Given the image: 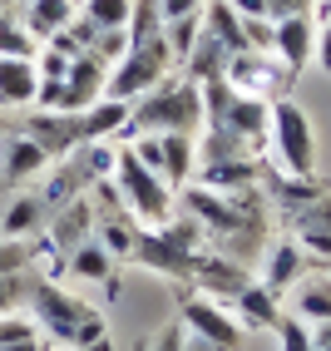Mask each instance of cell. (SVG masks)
Segmentation results:
<instances>
[{"instance_id":"cell-5","label":"cell","mask_w":331,"mask_h":351,"mask_svg":"<svg viewBox=\"0 0 331 351\" xmlns=\"http://www.w3.org/2000/svg\"><path fill=\"white\" fill-rule=\"evenodd\" d=\"M267 138H272V158L287 178H312L317 173V134L312 119L297 99H272V119H267Z\"/></svg>"},{"instance_id":"cell-2","label":"cell","mask_w":331,"mask_h":351,"mask_svg":"<svg viewBox=\"0 0 331 351\" xmlns=\"http://www.w3.org/2000/svg\"><path fill=\"white\" fill-rule=\"evenodd\" d=\"M25 302H30L35 326H45L64 351H104V317L84 302H75L69 292H60L55 282H35Z\"/></svg>"},{"instance_id":"cell-41","label":"cell","mask_w":331,"mask_h":351,"mask_svg":"<svg viewBox=\"0 0 331 351\" xmlns=\"http://www.w3.org/2000/svg\"><path fill=\"white\" fill-rule=\"evenodd\" d=\"M306 5H312V0H267V15H272V20H282V15H306Z\"/></svg>"},{"instance_id":"cell-8","label":"cell","mask_w":331,"mask_h":351,"mask_svg":"<svg viewBox=\"0 0 331 351\" xmlns=\"http://www.w3.org/2000/svg\"><path fill=\"white\" fill-rule=\"evenodd\" d=\"M178 322L188 326V332H198V337H208V341H218L223 351H238V346H243V322L232 317L223 302H212V297H203V292L183 297Z\"/></svg>"},{"instance_id":"cell-16","label":"cell","mask_w":331,"mask_h":351,"mask_svg":"<svg viewBox=\"0 0 331 351\" xmlns=\"http://www.w3.org/2000/svg\"><path fill=\"white\" fill-rule=\"evenodd\" d=\"M267 119H272V104L267 99H252V95H232V104H228V114H223V124L218 129H232L243 138V144H262L267 138Z\"/></svg>"},{"instance_id":"cell-46","label":"cell","mask_w":331,"mask_h":351,"mask_svg":"<svg viewBox=\"0 0 331 351\" xmlns=\"http://www.w3.org/2000/svg\"><path fill=\"white\" fill-rule=\"evenodd\" d=\"M20 5H25V0H20Z\"/></svg>"},{"instance_id":"cell-20","label":"cell","mask_w":331,"mask_h":351,"mask_svg":"<svg viewBox=\"0 0 331 351\" xmlns=\"http://www.w3.org/2000/svg\"><path fill=\"white\" fill-rule=\"evenodd\" d=\"M198 134H158V149H163V183L169 189H188V178L198 169Z\"/></svg>"},{"instance_id":"cell-27","label":"cell","mask_w":331,"mask_h":351,"mask_svg":"<svg viewBox=\"0 0 331 351\" xmlns=\"http://www.w3.org/2000/svg\"><path fill=\"white\" fill-rule=\"evenodd\" d=\"M79 15L94 30H129L134 0H79Z\"/></svg>"},{"instance_id":"cell-4","label":"cell","mask_w":331,"mask_h":351,"mask_svg":"<svg viewBox=\"0 0 331 351\" xmlns=\"http://www.w3.org/2000/svg\"><path fill=\"white\" fill-rule=\"evenodd\" d=\"M104 183H109V193L119 198V208H124L138 228H158V223L173 218V189L158 173H149L129 149L114 154V173Z\"/></svg>"},{"instance_id":"cell-31","label":"cell","mask_w":331,"mask_h":351,"mask_svg":"<svg viewBox=\"0 0 331 351\" xmlns=\"http://www.w3.org/2000/svg\"><path fill=\"white\" fill-rule=\"evenodd\" d=\"M89 55H99L104 64L124 60V55H129V30H99V35H94V45H89Z\"/></svg>"},{"instance_id":"cell-37","label":"cell","mask_w":331,"mask_h":351,"mask_svg":"<svg viewBox=\"0 0 331 351\" xmlns=\"http://www.w3.org/2000/svg\"><path fill=\"white\" fill-rule=\"evenodd\" d=\"M20 297H25L20 277H5V272H0V317H5V312H15V307H20Z\"/></svg>"},{"instance_id":"cell-13","label":"cell","mask_w":331,"mask_h":351,"mask_svg":"<svg viewBox=\"0 0 331 351\" xmlns=\"http://www.w3.org/2000/svg\"><path fill=\"white\" fill-rule=\"evenodd\" d=\"M292 232H297V247L306 257H317V263H331V193L321 189L306 208H297L292 213Z\"/></svg>"},{"instance_id":"cell-36","label":"cell","mask_w":331,"mask_h":351,"mask_svg":"<svg viewBox=\"0 0 331 351\" xmlns=\"http://www.w3.org/2000/svg\"><path fill=\"white\" fill-rule=\"evenodd\" d=\"M312 64L321 69V75H331V20L317 30V45H312Z\"/></svg>"},{"instance_id":"cell-1","label":"cell","mask_w":331,"mask_h":351,"mask_svg":"<svg viewBox=\"0 0 331 351\" xmlns=\"http://www.w3.org/2000/svg\"><path fill=\"white\" fill-rule=\"evenodd\" d=\"M203 129V89L198 80H158L149 95L129 104V138L134 134H198Z\"/></svg>"},{"instance_id":"cell-14","label":"cell","mask_w":331,"mask_h":351,"mask_svg":"<svg viewBox=\"0 0 331 351\" xmlns=\"http://www.w3.org/2000/svg\"><path fill=\"white\" fill-rule=\"evenodd\" d=\"M75 15H79V0H25V5H20V30H25L35 45H45Z\"/></svg>"},{"instance_id":"cell-21","label":"cell","mask_w":331,"mask_h":351,"mask_svg":"<svg viewBox=\"0 0 331 351\" xmlns=\"http://www.w3.org/2000/svg\"><path fill=\"white\" fill-rule=\"evenodd\" d=\"M50 223V203L40 193H20L5 203V213H0V238H30Z\"/></svg>"},{"instance_id":"cell-30","label":"cell","mask_w":331,"mask_h":351,"mask_svg":"<svg viewBox=\"0 0 331 351\" xmlns=\"http://www.w3.org/2000/svg\"><path fill=\"white\" fill-rule=\"evenodd\" d=\"M198 35H203V10H198V15H183V20H169V25H163V40H169V50H173V64H183V55L193 50Z\"/></svg>"},{"instance_id":"cell-9","label":"cell","mask_w":331,"mask_h":351,"mask_svg":"<svg viewBox=\"0 0 331 351\" xmlns=\"http://www.w3.org/2000/svg\"><path fill=\"white\" fill-rule=\"evenodd\" d=\"M20 134L30 138V144H40L45 158H64L75 154L84 144V129H79V114H45V109H30L25 119H20Z\"/></svg>"},{"instance_id":"cell-12","label":"cell","mask_w":331,"mask_h":351,"mask_svg":"<svg viewBox=\"0 0 331 351\" xmlns=\"http://www.w3.org/2000/svg\"><path fill=\"white\" fill-rule=\"evenodd\" d=\"M312 45H317L312 15H282V20H272V60L287 69V75H302V69L312 64Z\"/></svg>"},{"instance_id":"cell-33","label":"cell","mask_w":331,"mask_h":351,"mask_svg":"<svg viewBox=\"0 0 331 351\" xmlns=\"http://www.w3.org/2000/svg\"><path fill=\"white\" fill-rule=\"evenodd\" d=\"M69 64H75V60L60 55L55 45H40V50H35V69H40V80H64V75H69Z\"/></svg>"},{"instance_id":"cell-28","label":"cell","mask_w":331,"mask_h":351,"mask_svg":"<svg viewBox=\"0 0 331 351\" xmlns=\"http://www.w3.org/2000/svg\"><path fill=\"white\" fill-rule=\"evenodd\" d=\"M40 45L20 30V15L10 5H0V60H35Z\"/></svg>"},{"instance_id":"cell-44","label":"cell","mask_w":331,"mask_h":351,"mask_svg":"<svg viewBox=\"0 0 331 351\" xmlns=\"http://www.w3.org/2000/svg\"><path fill=\"white\" fill-rule=\"evenodd\" d=\"M0 351H40V337H25V341H10V346H0Z\"/></svg>"},{"instance_id":"cell-32","label":"cell","mask_w":331,"mask_h":351,"mask_svg":"<svg viewBox=\"0 0 331 351\" xmlns=\"http://www.w3.org/2000/svg\"><path fill=\"white\" fill-rule=\"evenodd\" d=\"M277 332H282V351H317L312 346V326H306L302 317H282Z\"/></svg>"},{"instance_id":"cell-34","label":"cell","mask_w":331,"mask_h":351,"mask_svg":"<svg viewBox=\"0 0 331 351\" xmlns=\"http://www.w3.org/2000/svg\"><path fill=\"white\" fill-rule=\"evenodd\" d=\"M30 263V247L20 238H0V272L5 277H20V267Z\"/></svg>"},{"instance_id":"cell-42","label":"cell","mask_w":331,"mask_h":351,"mask_svg":"<svg viewBox=\"0 0 331 351\" xmlns=\"http://www.w3.org/2000/svg\"><path fill=\"white\" fill-rule=\"evenodd\" d=\"M183 351H223L218 341H208V337H198V332H188L183 326Z\"/></svg>"},{"instance_id":"cell-19","label":"cell","mask_w":331,"mask_h":351,"mask_svg":"<svg viewBox=\"0 0 331 351\" xmlns=\"http://www.w3.org/2000/svg\"><path fill=\"white\" fill-rule=\"evenodd\" d=\"M40 89L35 60H0V109H30Z\"/></svg>"},{"instance_id":"cell-11","label":"cell","mask_w":331,"mask_h":351,"mask_svg":"<svg viewBox=\"0 0 331 351\" xmlns=\"http://www.w3.org/2000/svg\"><path fill=\"white\" fill-rule=\"evenodd\" d=\"M94 198H75V203H64L55 208V218L45 223V252L50 257H69L84 238H94Z\"/></svg>"},{"instance_id":"cell-40","label":"cell","mask_w":331,"mask_h":351,"mask_svg":"<svg viewBox=\"0 0 331 351\" xmlns=\"http://www.w3.org/2000/svg\"><path fill=\"white\" fill-rule=\"evenodd\" d=\"M228 5L238 10L243 20H272V15H267V0H228Z\"/></svg>"},{"instance_id":"cell-6","label":"cell","mask_w":331,"mask_h":351,"mask_svg":"<svg viewBox=\"0 0 331 351\" xmlns=\"http://www.w3.org/2000/svg\"><path fill=\"white\" fill-rule=\"evenodd\" d=\"M173 69H178V64H173L169 40H158V45H129V55L114 60L109 75H104V99H124V104H134L138 95H149L158 80H169Z\"/></svg>"},{"instance_id":"cell-45","label":"cell","mask_w":331,"mask_h":351,"mask_svg":"<svg viewBox=\"0 0 331 351\" xmlns=\"http://www.w3.org/2000/svg\"><path fill=\"white\" fill-rule=\"evenodd\" d=\"M0 5H10V0H0Z\"/></svg>"},{"instance_id":"cell-17","label":"cell","mask_w":331,"mask_h":351,"mask_svg":"<svg viewBox=\"0 0 331 351\" xmlns=\"http://www.w3.org/2000/svg\"><path fill=\"white\" fill-rule=\"evenodd\" d=\"M232 317L243 322V332H267V326L282 322V302L262 282H247L238 297H232Z\"/></svg>"},{"instance_id":"cell-38","label":"cell","mask_w":331,"mask_h":351,"mask_svg":"<svg viewBox=\"0 0 331 351\" xmlns=\"http://www.w3.org/2000/svg\"><path fill=\"white\" fill-rule=\"evenodd\" d=\"M198 10H203V0H158L163 25H169V20H183V15H198Z\"/></svg>"},{"instance_id":"cell-23","label":"cell","mask_w":331,"mask_h":351,"mask_svg":"<svg viewBox=\"0 0 331 351\" xmlns=\"http://www.w3.org/2000/svg\"><path fill=\"white\" fill-rule=\"evenodd\" d=\"M178 69H183V80H198V84H203V80H218L223 69H228V50H223V40L203 30V35L193 40V50L183 55V64H178Z\"/></svg>"},{"instance_id":"cell-10","label":"cell","mask_w":331,"mask_h":351,"mask_svg":"<svg viewBox=\"0 0 331 351\" xmlns=\"http://www.w3.org/2000/svg\"><path fill=\"white\" fill-rule=\"evenodd\" d=\"M188 282H198V292L203 297H212V302H223V307H232V297H238L252 277H247V267L238 263V257H228V252H198V263H193V277Z\"/></svg>"},{"instance_id":"cell-22","label":"cell","mask_w":331,"mask_h":351,"mask_svg":"<svg viewBox=\"0 0 331 351\" xmlns=\"http://www.w3.org/2000/svg\"><path fill=\"white\" fill-rule=\"evenodd\" d=\"M79 129H84V144H99V138H114L129 129V104L124 99H94L79 114Z\"/></svg>"},{"instance_id":"cell-18","label":"cell","mask_w":331,"mask_h":351,"mask_svg":"<svg viewBox=\"0 0 331 351\" xmlns=\"http://www.w3.org/2000/svg\"><path fill=\"white\" fill-rule=\"evenodd\" d=\"M302 267H306V252H302L292 238H282V243L267 247V257H262V277H257V282L282 297V292H287L297 277H302Z\"/></svg>"},{"instance_id":"cell-26","label":"cell","mask_w":331,"mask_h":351,"mask_svg":"<svg viewBox=\"0 0 331 351\" xmlns=\"http://www.w3.org/2000/svg\"><path fill=\"white\" fill-rule=\"evenodd\" d=\"M292 317H302L306 326L331 322V277H312V282H302V292H297V312H292Z\"/></svg>"},{"instance_id":"cell-3","label":"cell","mask_w":331,"mask_h":351,"mask_svg":"<svg viewBox=\"0 0 331 351\" xmlns=\"http://www.w3.org/2000/svg\"><path fill=\"white\" fill-rule=\"evenodd\" d=\"M203 223L193 213H183V218H169V223H158V228H138L134 232V263L138 267H149V272H163V277H193V263H198V252H203Z\"/></svg>"},{"instance_id":"cell-7","label":"cell","mask_w":331,"mask_h":351,"mask_svg":"<svg viewBox=\"0 0 331 351\" xmlns=\"http://www.w3.org/2000/svg\"><path fill=\"white\" fill-rule=\"evenodd\" d=\"M223 80L238 89V95H252V99H282V89H287V69H282L272 55H257V50H238L228 55V69Z\"/></svg>"},{"instance_id":"cell-39","label":"cell","mask_w":331,"mask_h":351,"mask_svg":"<svg viewBox=\"0 0 331 351\" xmlns=\"http://www.w3.org/2000/svg\"><path fill=\"white\" fill-rule=\"evenodd\" d=\"M149 351H183V322H169V326H163V332L154 337Z\"/></svg>"},{"instance_id":"cell-15","label":"cell","mask_w":331,"mask_h":351,"mask_svg":"<svg viewBox=\"0 0 331 351\" xmlns=\"http://www.w3.org/2000/svg\"><path fill=\"white\" fill-rule=\"evenodd\" d=\"M45 169H50V158H45L40 144H30L20 129L0 144V183H10V189H15V183H25V178H35Z\"/></svg>"},{"instance_id":"cell-24","label":"cell","mask_w":331,"mask_h":351,"mask_svg":"<svg viewBox=\"0 0 331 351\" xmlns=\"http://www.w3.org/2000/svg\"><path fill=\"white\" fill-rule=\"evenodd\" d=\"M203 30H208V35H218L228 55L247 50V40H243V15L232 10L228 0H203Z\"/></svg>"},{"instance_id":"cell-29","label":"cell","mask_w":331,"mask_h":351,"mask_svg":"<svg viewBox=\"0 0 331 351\" xmlns=\"http://www.w3.org/2000/svg\"><path fill=\"white\" fill-rule=\"evenodd\" d=\"M158 40H163L158 0H134V15H129V45H158Z\"/></svg>"},{"instance_id":"cell-43","label":"cell","mask_w":331,"mask_h":351,"mask_svg":"<svg viewBox=\"0 0 331 351\" xmlns=\"http://www.w3.org/2000/svg\"><path fill=\"white\" fill-rule=\"evenodd\" d=\"M312 346H317V351H331V322H321L317 332H312Z\"/></svg>"},{"instance_id":"cell-35","label":"cell","mask_w":331,"mask_h":351,"mask_svg":"<svg viewBox=\"0 0 331 351\" xmlns=\"http://www.w3.org/2000/svg\"><path fill=\"white\" fill-rule=\"evenodd\" d=\"M25 337H40V332H35V322H25V317H0V346L25 341Z\"/></svg>"},{"instance_id":"cell-25","label":"cell","mask_w":331,"mask_h":351,"mask_svg":"<svg viewBox=\"0 0 331 351\" xmlns=\"http://www.w3.org/2000/svg\"><path fill=\"white\" fill-rule=\"evenodd\" d=\"M64 272H75V277H84V282H109L114 277V257L94 243V238H84L75 252L64 257Z\"/></svg>"}]
</instances>
